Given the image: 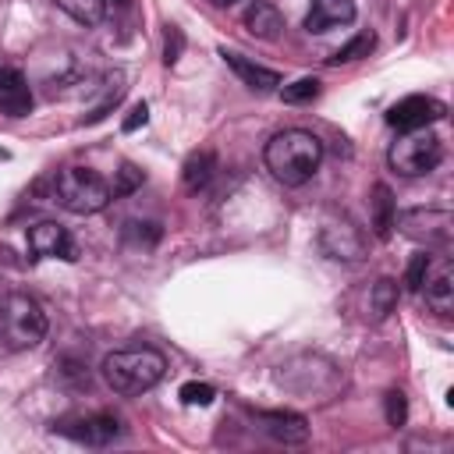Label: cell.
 <instances>
[{"label":"cell","instance_id":"obj_17","mask_svg":"<svg viewBox=\"0 0 454 454\" xmlns=\"http://www.w3.org/2000/svg\"><path fill=\"white\" fill-rule=\"evenodd\" d=\"M213 170H216V156H213V149H199V153H192V156L184 160V170H181V184H184V192H202V188L209 184Z\"/></svg>","mask_w":454,"mask_h":454},{"label":"cell","instance_id":"obj_20","mask_svg":"<svg viewBox=\"0 0 454 454\" xmlns=\"http://www.w3.org/2000/svg\"><path fill=\"white\" fill-rule=\"evenodd\" d=\"M372 46H376V35H372V32H358L351 43H344L340 50H333L330 64H351V60H362V57L372 53Z\"/></svg>","mask_w":454,"mask_h":454},{"label":"cell","instance_id":"obj_11","mask_svg":"<svg viewBox=\"0 0 454 454\" xmlns=\"http://www.w3.org/2000/svg\"><path fill=\"white\" fill-rule=\"evenodd\" d=\"M422 287H426L429 309L447 316L454 309V266H450V259H436V262L429 259V273H426Z\"/></svg>","mask_w":454,"mask_h":454},{"label":"cell","instance_id":"obj_12","mask_svg":"<svg viewBox=\"0 0 454 454\" xmlns=\"http://www.w3.org/2000/svg\"><path fill=\"white\" fill-rule=\"evenodd\" d=\"M255 422L262 426V433H270L280 443H305L309 436L305 419L294 411H255Z\"/></svg>","mask_w":454,"mask_h":454},{"label":"cell","instance_id":"obj_18","mask_svg":"<svg viewBox=\"0 0 454 454\" xmlns=\"http://www.w3.org/2000/svg\"><path fill=\"white\" fill-rule=\"evenodd\" d=\"M394 223H397L394 195H390L387 184H376V188H372V231H376V238H390Z\"/></svg>","mask_w":454,"mask_h":454},{"label":"cell","instance_id":"obj_8","mask_svg":"<svg viewBox=\"0 0 454 454\" xmlns=\"http://www.w3.org/2000/svg\"><path fill=\"white\" fill-rule=\"evenodd\" d=\"M28 248H32V255H43V259H74L78 255L74 238L57 220H43V223L28 227Z\"/></svg>","mask_w":454,"mask_h":454},{"label":"cell","instance_id":"obj_5","mask_svg":"<svg viewBox=\"0 0 454 454\" xmlns=\"http://www.w3.org/2000/svg\"><path fill=\"white\" fill-rule=\"evenodd\" d=\"M387 160H390V167H394L397 174L419 177V174H429V170L443 160V145H440V138H436L429 128H415V131H404V135L390 145Z\"/></svg>","mask_w":454,"mask_h":454},{"label":"cell","instance_id":"obj_13","mask_svg":"<svg viewBox=\"0 0 454 454\" xmlns=\"http://www.w3.org/2000/svg\"><path fill=\"white\" fill-rule=\"evenodd\" d=\"M220 57H223L227 67H231L248 89H255V92H273V89L280 85V74H277V71H270V67H262V64H255V60H248V57H241V53H234V50H223Z\"/></svg>","mask_w":454,"mask_h":454},{"label":"cell","instance_id":"obj_25","mask_svg":"<svg viewBox=\"0 0 454 454\" xmlns=\"http://www.w3.org/2000/svg\"><path fill=\"white\" fill-rule=\"evenodd\" d=\"M177 397L184 401V404H199V408H206V404H213V397H216V390L209 387V383H199V380H192V383H184L181 390H177Z\"/></svg>","mask_w":454,"mask_h":454},{"label":"cell","instance_id":"obj_31","mask_svg":"<svg viewBox=\"0 0 454 454\" xmlns=\"http://www.w3.org/2000/svg\"><path fill=\"white\" fill-rule=\"evenodd\" d=\"M216 7H231V4H238V0H213Z\"/></svg>","mask_w":454,"mask_h":454},{"label":"cell","instance_id":"obj_14","mask_svg":"<svg viewBox=\"0 0 454 454\" xmlns=\"http://www.w3.org/2000/svg\"><path fill=\"white\" fill-rule=\"evenodd\" d=\"M32 110V89L18 71H0V114L25 117Z\"/></svg>","mask_w":454,"mask_h":454},{"label":"cell","instance_id":"obj_4","mask_svg":"<svg viewBox=\"0 0 454 454\" xmlns=\"http://www.w3.org/2000/svg\"><path fill=\"white\" fill-rule=\"evenodd\" d=\"M53 199H57V206H64L67 213L89 216V213L106 209V202H110V184H106L96 170H89V167H64V170L53 177Z\"/></svg>","mask_w":454,"mask_h":454},{"label":"cell","instance_id":"obj_27","mask_svg":"<svg viewBox=\"0 0 454 454\" xmlns=\"http://www.w3.org/2000/svg\"><path fill=\"white\" fill-rule=\"evenodd\" d=\"M404 419H408V401L401 390H390L387 394V422L397 429V426H404Z\"/></svg>","mask_w":454,"mask_h":454},{"label":"cell","instance_id":"obj_2","mask_svg":"<svg viewBox=\"0 0 454 454\" xmlns=\"http://www.w3.org/2000/svg\"><path fill=\"white\" fill-rule=\"evenodd\" d=\"M167 372V358L156 348H121L103 358V380L114 394L135 397L153 390Z\"/></svg>","mask_w":454,"mask_h":454},{"label":"cell","instance_id":"obj_26","mask_svg":"<svg viewBox=\"0 0 454 454\" xmlns=\"http://www.w3.org/2000/svg\"><path fill=\"white\" fill-rule=\"evenodd\" d=\"M429 252H415L411 255V262H408V273H404V284H408V291H422V280H426V273H429Z\"/></svg>","mask_w":454,"mask_h":454},{"label":"cell","instance_id":"obj_15","mask_svg":"<svg viewBox=\"0 0 454 454\" xmlns=\"http://www.w3.org/2000/svg\"><path fill=\"white\" fill-rule=\"evenodd\" d=\"M351 18H355V0H312L305 28L309 32H326L333 25H348Z\"/></svg>","mask_w":454,"mask_h":454},{"label":"cell","instance_id":"obj_19","mask_svg":"<svg viewBox=\"0 0 454 454\" xmlns=\"http://www.w3.org/2000/svg\"><path fill=\"white\" fill-rule=\"evenodd\" d=\"M67 18H74L78 25H99L110 11L106 0H53Z\"/></svg>","mask_w":454,"mask_h":454},{"label":"cell","instance_id":"obj_10","mask_svg":"<svg viewBox=\"0 0 454 454\" xmlns=\"http://www.w3.org/2000/svg\"><path fill=\"white\" fill-rule=\"evenodd\" d=\"M401 227L408 238L426 245H447L450 241V213L440 209H411L401 216Z\"/></svg>","mask_w":454,"mask_h":454},{"label":"cell","instance_id":"obj_21","mask_svg":"<svg viewBox=\"0 0 454 454\" xmlns=\"http://www.w3.org/2000/svg\"><path fill=\"white\" fill-rule=\"evenodd\" d=\"M394 305H397V284H394L390 277L376 280V284H372V294H369V309H372V316L383 319Z\"/></svg>","mask_w":454,"mask_h":454},{"label":"cell","instance_id":"obj_24","mask_svg":"<svg viewBox=\"0 0 454 454\" xmlns=\"http://www.w3.org/2000/svg\"><path fill=\"white\" fill-rule=\"evenodd\" d=\"M280 96H284V103H309V99L319 96V82L316 78H298V82L284 85Z\"/></svg>","mask_w":454,"mask_h":454},{"label":"cell","instance_id":"obj_1","mask_svg":"<svg viewBox=\"0 0 454 454\" xmlns=\"http://www.w3.org/2000/svg\"><path fill=\"white\" fill-rule=\"evenodd\" d=\"M262 160H266V170H270L280 184L301 188L305 181H312V174H316L319 163H323V142H319L312 131L287 128V131H277V135L266 142Z\"/></svg>","mask_w":454,"mask_h":454},{"label":"cell","instance_id":"obj_29","mask_svg":"<svg viewBox=\"0 0 454 454\" xmlns=\"http://www.w3.org/2000/svg\"><path fill=\"white\" fill-rule=\"evenodd\" d=\"M145 121H149V106H145V103H135V106L128 110V117H124V124H121V128L131 135V131H138Z\"/></svg>","mask_w":454,"mask_h":454},{"label":"cell","instance_id":"obj_28","mask_svg":"<svg viewBox=\"0 0 454 454\" xmlns=\"http://www.w3.org/2000/svg\"><path fill=\"white\" fill-rule=\"evenodd\" d=\"M181 46H184V35H181V28H170V32H167V46H163V60H167V64H177V57H181Z\"/></svg>","mask_w":454,"mask_h":454},{"label":"cell","instance_id":"obj_30","mask_svg":"<svg viewBox=\"0 0 454 454\" xmlns=\"http://www.w3.org/2000/svg\"><path fill=\"white\" fill-rule=\"evenodd\" d=\"M110 7H128V0H106Z\"/></svg>","mask_w":454,"mask_h":454},{"label":"cell","instance_id":"obj_7","mask_svg":"<svg viewBox=\"0 0 454 454\" xmlns=\"http://www.w3.org/2000/svg\"><path fill=\"white\" fill-rule=\"evenodd\" d=\"M443 114H447V106L440 99H433V96H404V99H397L390 106L387 124L397 128V131H415V128L436 124Z\"/></svg>","mask_w":454,"mask_h":454},{"label":"cell","instance_id":"obj_23","mask_svg":"<svg viewBox=\"0 0 454 454\" xmlns=\"http://www.w3.org/2000/svg\"><path fill=\"white\" fill-rule=\"evenodd\" d=\"M142 181H145V174H142L135 163H121L117 181H114V188H110V199H124V195H131L135 188H142Z\"/></svg>","mask_w":454,"mask_h":454},{"label":"cell","instance_id":"obj_9","mask_svg":"<svg viewBox=\"0 0 454 454\" xmlns=\"http://www.w3.org/2000/svg\"><path fill=\"white\" fill-rule=\"evenodd\" d=\"M319 245L330 259H344V262H358L362 252H365L362 234L348 220H326L323 231H319Z\"/></svg>","mask_w":454,"mask_h":454},{"label":"cell","instance_id":"obj_3","mask_svg":"<svg viewBox=\"0 0 454 454\" xmlns=\"http://www.w3.org/2000/svg\"><path fill=\"white\" fill-rule=\"evenodd\" d=\"M46 337V312L28 294H7L0 301V344L7 351H28Z\"/></svg>","mask_w":454,"mask_h":454},{"label":"cell","instance_id":"obj_16","mask_svg":"<svg viewBox=\"0 0 454 454\" xmlns=\"http://www.w3.org/2000/svg\"><path fill=\"white\" fill-rule=\"evenodd\" d=\"M245 28H248L252 35H259V39H277V35L284 32V18H280V11H277L273 4L255 0V4L245 11Z\"/></svg>","mask_w":454,"mask_h":454},{"label":"cell","instance_id":"obj_22","mask_svg":"<svg viewBox=\"0 0 454 454\" xmlns=\"http://www.w3.org/2000/svg\"><path fill=\"white\" fill-rule=\"evenodd\" d=\"M106 85H110V89H106V92H103V99H99V103H96V106L89 110L85 124H96V121H103V117H106V114H110L114 106H117V99L124 96V74H114V78H110Z\"/></svg>","mask_w":454,"mask_h":454},{"label":"cell","instance_id":"obj_6","mask_svg":"<svg viewBox=\"0 0 454 454\" xmlns=\"http://www.w3.org/2000/svg\"><path fill=\"white\" fill-rule=\"evenodd\" d=\"M60 436H71L74 443H85V447H106L121 436V422L110 415V411H92V415H74V419H64L53 426Z\"/></svg>","mask_w":454,"mask_h":454}]
</instances>
